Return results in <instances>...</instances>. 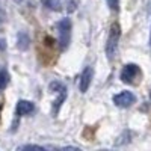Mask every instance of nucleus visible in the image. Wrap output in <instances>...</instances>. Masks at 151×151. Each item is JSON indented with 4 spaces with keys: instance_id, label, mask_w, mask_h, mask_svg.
I'll return each mask as SVG.
<instances>
[{
    "instance_id": "f257e3e1",
    "label": "nucleus",
    "mask_w": 151,
    "mask_h": 151,
    "mask_svg": "<svg viewBox=\"0 0 151 151\" xmlns=\"http://www.w3.org/2000/svg\"><path fill=\"white\" fill-rule=\"evenodd\" d=\"M121 38V26L118 23H113L110 26L107 44H106V55L109 60H113V58L116 56V48H118V41Z\"/></svg>"
},
{
    "instance_id": "f03ea898",
    "label": "nucleus",
    "mask_w": 151,
    "mask_h": 151,
    "mask_svg": "<svg viewBox=\"0 0 151 151\" xmlns=\"http://www.w3.org/2000/svg\"><path fill=\"white\" fill-rule=\"evenodd\" d=\"M71 20L70 18H62L58 23V30H59V45L60 50H67L71 42Z\"/></svg>"
},
{
    "instance_id": "7ed1b4c3",
    "label": "nucleus",
    "mask_w": 151,
    "mask_h": 151,
    "mask_svg": "<svg viewBox=\"0 0 151 151\" xmlns=\"http://www.w3.org/2000/svg\"><path fill=\"white\" fill-rule=\"evenodd\" d=\"M141 76H142V71H141L139 65L127 64V65H124V68L121 71V80L129 85H136L137 82H141Z\"/></svg>"
},
{
    "instance_id": "20e7f679",
    "label": "nucleus",
    "mask_w": 151,
    "mask_h": 151,
    "mask_svg": "<svg viewBox=\"0 0 151 151\" xmlns=\"http://www.w3.org/2000/svg\"><path fill=\"white\" fill-rule=\"evenodd\" d=\"M113 103L118 107H130L136 103V97L130 91H122L116 95H113Z\"/></svg>"
},
{
    "instance_id": "39448f33",
    "label": "nucleus",
    "mask_w": 151,
    "mask_h": 151,
    "mask_svg": "<svg viewBox=\"0 0 151 151\" xmlns=\"http://www.w3.org/2000/svg\"><path fill=\"white\" fill-rule=\"evenodd\" d=\"M92 68L91 67H86L83 70V73L80 74V80H79V88H80V92H86L88 91V88L91 86V82H92Z\"/></svg>"
},
{
    "instance_id": "423d86ee",
    "label": "nucleus",
    "mask_w": 151,
    "mask_h": 151,
    "mask_svg": "<svg viewBox=\"0 0 151 151\" xmlns=\"http://www.w3.org/2000/svg\"><path fill=\"white\" fill-rule=\"evenodd\" d=\"M35 109V104L32 101H27V100H20L17 103V109H15V115L17 118L20 116H26V115H30Z\"/></svg>"
},
{
    "instance_id": "0eeeda50",
    "label": "nucleus",
    "mask_w": 151,
    "mask_h": 151,
    "mask_svg": "<svg viewBox=\"0 0 151 151\" xmlns=\"http://www.w3.org/2000/svg\"><path fill=\"white\" fill-rule=\"evenodd\" d=\"M41 3H42L45 8H48L50 11H56V12L62 11L60 0H41Z\"/></svg>"
},
{
    "instance_id": "6e6552de",
    "label": "nucleus",
    "mask_w": 151,
    "mask_h": 151,
    "mask_svg": "<svg viewBox=\"0 0 151 151\" xmlns=\"http://www.w3.org/2000/svg\"><path fill=\"white\" fill-rule=\"evenodd\" d=\"M65 98H67V89H64V91H60V92H59V97H58V100H56L55 104H53V115H55V116L58 115V112H59L62 103L65 101Z\"/></svg>"
},
{
    "instance_id": "1a4fd4ad",
    "label": "nucleus",
    "mask_w": 151,
    "mask_h": 151,
    "mask_svg": "<svg viewBox=\"0 0 151 151\" xmlns=\"http://www.w3.org/2000/svg\"><path fill=\"white\" fill-rule=\"evenodd\" d=\"M8 83H9V73L6 70H2L0 71V92L3 89H6Z\"/></svg>"
},
{
    "instance_id": "9d476101",
    "label": "nucleus",
    "mask_w": 151,
    "mask_h": 151,
    "mask_svg": "<svg viewBox=\"0 0 151 151\" xmlns=\"http://www.w3.org/2000/svg\"><path fill=\"white\" fill-rule=\"evenodd\" d=\"M27 45H29V36L26 33H20L18 35V47L21 50H24V48H27Z\"/></svg>"
},
{
    "instance_id": "9b49d317",
    "label": "nucleus",
    "mask_w": 151,
    "mask_h": 151,
    "mask_svg": "<svg viewBox=\"0 0 151 151\" xmlns=\"http://www.w3.org/2000/svg\"><path fill=\"white\" fill-rule=\"evenodd\" d=\"M50 89H52L53 92H60V91L65 89V86L62 85L60 82H52L50 83Z\"/></svg>"
},
{
    "instance_id": "f8f14e48",
    "label": "nucleus",
    "mask_w": 151,
    "mask_h": 151,
    "mask_svg": "<svg viewBox=\"0 0 151 151\" xmlns=\"http://www.w3.org/2000/svg\"><path fill=\"white\" fill-rule=\"evenodd\" d=\"M106 2H107V6H109L110 11L118 12V9H119V0H106Z\"/></svg>"
},
{
    "instance_id": "ddd939ff",
    "label": "nucleus",
    "mask_w": 151,
    "mask_h": 151,
    "mask_svg": "<svg viewBox=\"0 0 151 151\" xmlns=\"http://www.w3.org/2000/svg\"><path fill=\"white\" fill-rule=\"evenodd\" d=\"M21 150H44V147H40V145H24V147H21Z\"/></svg>"
},
{
    "instance_id": "4468645a",
    "label": "nucleus",
    "mask_w": 151,
    "mask_h": 151,
    "mask_svg": "<svg viewBox=\"0 0 151 151\" xmlns=\"http://www.w3.org/2000/svg\"><path fill=\"white\" fill-rule=\"evenodd\" d=\"M14 2H17V3H20V2H21V0H14Z\"/></svg>"
},
{
    "instance_id": "2eb2a0df",
    "label": "nucleus",
    "mask_w": 151,
    "mask_h": 151,
    "mask_svg": "<svg viewBox=\"0 0 151 151\" xmlns=\"http://www.w3.org/2000/svg\"><path fill=\"white\" fill-rule=\"evenodd\" d=\"M150 44H151V36H150Z\"/></svg>"
}]
</instances>
